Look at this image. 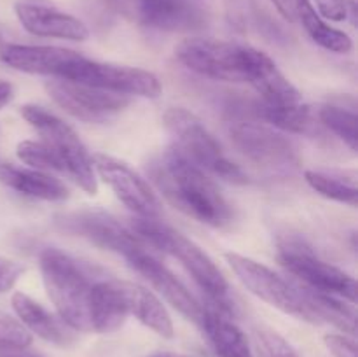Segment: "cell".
Returning a JSON list of instances; mask_svg holds the SVG:
<instances>
[{
  "label": "cell",
  "instance_id": "obj_1",
  "mask_svg": "<svg viewBox=\"0 0 358 357\" xmlns=\"http://www.w3.org/2000/svg\"><path fill=\"white\" fill-rule=\"evenodd\" d=\"M164 198L185 216L208 226H226L233 220V206L208 178L175 147L150 161L147 168Z\"/></svg>",
  "mask_w": 358,
  "mask_h": 357
},
{
  "label": "cell",
  "instance_id": "obj_2",
  "mask_svg": "<svg viewBox=\"0 0 358 357\" xmlns=\"http://www.w3.org/2000/svg\"><path fill=\"white\" fill-rule=\"evenodd\" d=\"M131 231L143 244L152 245V247L159 248V251L178 259L180 265L187 270L192 280L210 298L212 303L224 308L227 314L233 312L229 301H227L229 286H227L226 276L217 268L215 262L210 259V255L201 247H198L194 241L189 240L187 237L178 233L173 227L159 223L157 217H138V219H133Z\"/></svg>",
  "mask_w": 358,
  "mask_h": 357
},
{
  "label": "cell",
  "instance_id": "obj_3",
  "mask_svg": "<svg viewBox=\"0 0 358 357\" xmlns=\"http://www.w3.org/2000/svg\"><path fill=\"white\" fill-rule=\"evenodd\" d=\"M42 280L58 317L73 331L93 332L90 300L93 284L83 266L65 252L48 247L38 258Z\"/></svg>",
  "mask_w": 358,
  "mask_h": 357
},
{
  "label": "cell",
  "instance_id": "obj_4",
  "mask_svg": "<svg viewBox=\"0 0 358 357\" xmlns=\"http://www.w3.org/2000/svg\"><path fill=\"white\" fill-rule=\"evenodd\" d=\"M163 121L177 142L175 149L192 164L231 184H247V174L224 154L220 144L198 115L184 107H170L164 112Z\"/></svg>",
  "mask_w": 358,
  "mask_h": 357
},
{
  "label": "cell",
  "instance_id": "obj_5",
  "mask_svg": "<svg viewBox=\"0 0 358 357\" xmlns=\"http://www.w3.org/2000/svg\"><path fill=\"white\" fill-rule=\"evenodd\" d=\"M21 115L30 126L37 130L41 140L62 160L65 175H69L87 195H96L98 184L94 175L91 154L79 139L72 126L66 125L58 115L51 114L38 105H23Z\"/></svg>",
  "mask_w": 358,
  "mask_h": 357
},
{
  "label": "cell",
  "instance_id": "obj_6",
  "mask_svg": "<svg viewBox=\"0 0 358 357\" xmlns=\"http://www.w3.org/2000/svg\"><path fill=\"white\" fill-rule=\"evenodd\" d=\"M224 258L236 279L259 300L266 301L273 308H278L283 314L299 317L301 321L317 322V317L301 287L287 282L283 276H280L262 262L245 258L236 252H226Z\"/></svg>",
  "mask_w": 358,
  "mask_h": 357
},
{
  "label": "cell",
  "instance_id": "obj_7",
  "mask_svg": "<svg viewBox=\"0 0 358 357\" xmlns=\"http://www.w3.org/2000/svg\"><path fill=\"white\" fill-rule=\"evenodd\" d=\"M175 56L189 70L208 79L247 83L248 46L210 37H189L175 48Z\"/></svg>",
  "mask_w": 358,
  "mask_h": 357
},
{
  "label": "cell",
  "instance_id": "obj_8",
  "mask_svg": "<svg viewBox=\"0 0 358 357\" xmlns=\"http://www.w3.org/2000/svg\"><path fill=\"white\" fill-rule=\"evenodd\" d=\"M278 261L283 268L304 284L306 289L332 294L355 303L357 282L338 266L325 262L313 254L299 238H285L278 245Z\"/></svg>",
  "mask_w": 358,
  "mask_h": 357
},
{
  "label": "cell",
  "instance_id": "obj_9",
  "mask_svg": "<svg viewBox=\"0 0 358 357\" xmlns=\"http://www.w3.org/2000/svg\"><path fill=\"white\" fill-rule=\"evenodd\" d=\"M234 149L257 167L273 172H294L301 160L296 146L269 126L254 121H236L229 126Z\"/></svg>",
  "mask_w": 358,
  "mask_h": 357
},
{
  "label": "cell",
  "instance_id": "obj_10",
  "mask_svg": "<svg viewBox=\"0 0 358 357\" xmlns=\"http://www.w3.org/2000/svg\"><path fill=\"white\" fill-rule=\"evenodd\" d=\"M63 79L76 80L124 97L157 98L161 94L159 79L149 70L94 62L86 56H80V59L70 66Z\"/></svg>",
  "mask_w": 358,
  "mask_h": 357
},
{
  "label": "cell",
  "instance_id": "obj_11",
  "mask_svg": "<svg viewBox=\"0 0 358 357\" xmlns=\"http://www.w3.org/2000/svg\"><path fill=\"white\" fill-rule=\"evenodd\" d=\"M126 20L161 31H192L205 27V13L194 0H107Z\"/></svg>",
  "mask_w": 358,
  "mask_h": 357
},
{
  "label": "cell",
  "instance_id": "obj_12",
  "mask_svg": "<svg viewBox=\"0 0 358 357\" xmlns=\"http://www.w3.org/2000/svg\"><path fill=\"white\" fill-rule=\"evenodd\" d=\"M45 91L66 114L86 122L108 121L129 105V98L124 94H115L59 77L48 80Z\"/></svg>",
  "mask_w": 358,
  "mask_h": 357
},
{
  "label": "cell",
  "instance_id": "obj_13",
  "mask_svg": "<svg viewBox=\"0 0 358 357\" xmlns=\"http://www.w3.org/2000/svg\"><path fill=\"white\" fill-rule=\"evenodd\" d=\"M94 175L101 178L114 195L138 217H157L161 203L145 178L140 177L129 164L108 154L96 153L91 156Z\"/></svg>",
  "mask_w": 358,
  "mask_h": 357
},
{
  "label": "cell",
  "instance_id": "obj_14",
  "mask_svg": "<svg viewBox=\"0 0 358 357\" xmlns=\"http://www.w3.org/2000/svg\"><path fill=\"white\" fill-rule=\"evenodd\" d=\"M56 224L63 231L86 238L105 251L117 252L126 259L136 252L145 251V244L131 230L103 212L83 210V212L66 214L58 217Z\"/></svg>",
  "mask_w": 358,
  "mask_h": 357
},
{
  "label": "cell",
  "instance_id": "obj_15",
  "mask_svg": "<svg viewBox=\"0 0 358 357\" xmlns=\"http://www.w3.org/2000/svg\"><path fill=\"white\" fill-rule=\"evenodd\" d=\"M14 13L21 27L35 37L77 42H83L90 37V30L84 21L48 2L17 0L14 4Z\"/></svg>",
  "mask_w": 358,
  "mask_h": 357
},
{
  "label": "cell",
  "instance_id": "obj_16",
  "mask_svg": "<svg viewBox=\"0 0 358 357\" xmlns=\"http://www.w3.org/2000/svg\"><path fill=\"white\" fill-rule=\"evenodd\" d=\"M129 266L135 272H138L175 310L180 312L189 321L201 324L203 318V307L191 290L163 265L157 261L154 255H150L147 251H140L136 254L128 258Z\"/></svg>",
  "mask_w": 358,
  "mask_h": 357
},
{
  "label": "cell",
  "instance_id": "obj_17",
  "mask_svg": "<svg viewBox=\"0 0 358 357\" xmlns=\"http://www.w3.org/2000/svg\"><path fill=\"white\" fill-rule=\"evenodd\" d=\"M79 52L55 46L6 44L0 48V59L7 66L24 74L59 77L63 79L70 66L80 59Z\"/></svg>",
  "mask_w": 358,
  "mask_h": 357
},
{
  "label": "cell",
  "instance_id": "obj_18",
  "mask_svg": "<svg viewBox=\"0 0 358 357\" xmlns=\"http://www.w3.org/2000/svg\"><path fill=\"white\" fill-rule=\"evenodd\" d=\"M247 83L252 84L269 105H292L301 102L297 88L283 76L276 63L252 46H248L247 56Z\"/></svg>",
  "mask_w": 358,
  "mask_h": 357
},
{
  "label": "cell",
  "instance_id": "obj_19",
  "mask_svg": "<svg viewBox=\"0 0 358 357\" xmlns=\"http://www.w3.org/2000/svg\"><path fill=\"white\" fill-rule=\"evenodd\" d=\"M128 303L122 280H101L91 289L90 317L94 332H112L128 318Z\"/></svg>",
  "mask_w": 358,
  "mask_h": 357
},
{
  "label": "cell",
  "instance_id": "obj_20",
  "mask_svg": "<svg viewBox=\"0 0 358 357\" xmlns=\"http://www.w3.org/2000/svg\"><path fill=\"white\" fill-rule=\"evenodd\" d=\"M0 182L20 195L44 202H63L69 198V189L59 178L35 168H21L16 164H0Z\"/></svg>",
  "mask_w": 358,
  "mask_h": 357
},
{
  "label": "cell",
  "instance_id": "obj_21",
  "mask_svg": "<svg viewBox=\"0 0 358 357\" xmlns=\"http://www.w3.org/2000/svg\"><path fill=\"white\" fill-rule=\"evenodd\" d=\"M10 303H13V308L21 324L31 335H37L38 338L59 346H66L73 342L69 326L59 317H55L49 310H45L41 303L31 300L28 294L14 293L10 298Z\"/></svg>",
  "mask_w": 358,
  "mask_h": 357
},
{
  "label": "cell",
  "instance_id": "obj_22",
  "mask_svg": "<svg viewBox=\"0 0 358 357\" xmlns=\"http://www.w3.org/2000/svg\"><path fill=\"white\" fill-rule=\"evenodd\" d=\"M231 314L212 303L203 308L201 326L219 357H254L245 332L231 321Z\"/></svg>",
  "mask_w": 358,
  "mask_h": 357
},
{
  "label": "cell",
  "instance_id": "obj_23",
  "mask_svg": "<svg viewBox=\"0 0 358 357\" xmlns=\"http://www.w3.org/2000/svg\"><path fill=\"white\" fill-rule=\"evenodd\" d=\"M122 286H124L129 315H135V318H138L143 326L152 329L156 335L168 340L173 338V322H171L170 314L161 303L159 298L152 290L145 289L138 284L122 280Z\"/></svg>",
  "mask_w": 358,
  "mask_h": 357
},
{
  "label": "cell",
  "instance_id": "obj_24",
  "mask_svg": "<svg viewBox=\"0 0 358 357\" xmlns=\"http://www.w3.org/2000/svg\"><path fill=\"white\" fill-rule=\"evenodd\" d=\"M297 20L301 21L311 41L320 48L327 49L338 55H346L353 49V41L346 31L331 27L324 21V18L315 10L311 0H296Z\"/></svg>",
  "mask_w": 358,
  "mask_h": 357
},
{
  "label": "cell",
  "instance_id": "obj_25",
  "mask_svg": "<svg viewBox=\"0 0 358 357\" xmlns=\"http://www.w3.org/2000/svg\"><path fill=\"white\" fill-rule=\"evenodd\" d=\"M304 178L318 195L357 206L358 188L355 170H306Z\"/></svg>",
  "mask_w": 358,
  "mask_h": 357
},
{
  "label": "cell",
  "instance_id": "obj_26",
  "mask_svg": "<svg viewBox=\"0 0 358 357\" xmlns=\"http://www.w3.org/2000/svg\"><path fill=\"white\" fill-rule=\"evenodd\" d=\"M257 114L262 119L273 125L275 128L290 133H301L308 135L315 130V119L311 107L304 104L292 105H262L257 107Z\"/></svg>",
  "mask_w": 358,
  "mask_h": 357
},
{
  "label": "cell",
  "instance_id": "obj_27",
  "mask_svg": "<svg viewBox=\"0 0 358 357\" xmlns=\"http://www.w3.org/2000/svg\"><path fill=\"white\" fill-rule=\"evenodd\" d=\"M318 119H320L322 126L331 130L350 149H358V118L353 108L334 104L324 105L318 112Z\"/></svg>",
  "mask_w": 358,
  "mask_h": 357
},
{
  "label": "cell",
  "instance_id": "obj_28",
  "mask_svg": "<svg viewBox=\"0 0 358 357\" xmlns=\"http://www.w3.org/2000/svg\"><path fill=\"white\" fill-rule=\"evenodd\" d=\"M16 154L24 164L35 168V170L65 174L62 160L42 140H23L17 144Z\"/></svg>",
  "mask_w": 358,
  "mask_h": 357
},
{
  "label": "cell",
  "instance_id": "obj_29",
  "mask_svg": "<svg viewBox=\"0 0 358 357\" xmlns=\"http://www.w3.org/2000/svg\"><path fill=\"white\" fill-rule=\"evenodd\" d=\"M31 345V332L16 318L0 312V346H24Z\"/></svg>",
  "mask_w": 358,
  "mask_h": 357
},
{
  "label": "cell",
  "instance_id": "obj_30",
  "mask_svg": "<svg viewBox=\"0 0 358 357\" xmlns=\"http://www.w3.org/2000/svg\"><path fill=\"white\" fill-rule=\"evenodd\" d=\"M261 357H297L296 350L285 338L273 331H259L255 335Z\"/></svg>",
  "mask_w": 358,
  "mask_h": 357
},
{
  "label": "cell",
  "instance_id": "obj_31",
  "mask_svg": "<svg viewBox=\"0 0 358 357\" xmlns=\"http://www.w3.org/2000/svg\"><path fill=\"white\" fill-rule=\"evenodd\" d=\"M315 10L329 21H346L355 14V2L352 0H313Z\"/></svg>",
  "mask_w": 358,
  "mask_h": 357
},
{
  "label": "cell",
  "instance_id": "obj_32",
  "mask_svg": "<svg viewBox=\"0 0 358 357\" xmlns=\"http://www.w3.org/2000/svg\"><path fill=\"white\" fill-rule=\"evenodd\" d=\"M23 265L0 255V294L9 293V290L16 286V282L20 280V276L23 275Z\"/></svg>",
  "mask_w": 358,
  "mask_h": 357
},
{
  "label": "cell",
  "instance_id": "obj_33",
  "mask_svg": "<svg viewBox=\"0 0 358 357\" xmlns=\"http://www.w3.org/2000/svg\"><path fill=\"white\" fill-rule=\"evenodd\" d=\"M325 346L334 357H358L357 343L343 335H325Z\"/></svg>",
  "mask_w": 358,
  "mask_h": 357
},
{
  "label": "cell",
  "instance_id": "obj_34",
  "mask_svg": "<svg viewBox=\"0 0 358 357\" xmlns=\"http://www.w3.org/2000/svg\"><path fill=\"white\" fill-rule=\"evenodd\" d=\"M273 6L276 7L282 18H285L287 21L294 23L297 20V10H296V0H271Z\"/></svg>",
  "mask_w": 358,
  "mask_h": 357
},
{
  "label": "cell",
  "instance_id": "obj_35",
  "mask_svg": "<svg viewBox=\"0 0 358 357\" xmlns=\"http://www.w3.org/2000/svg\"><path fill=\"white\" fill-rule=\"evenodd\" d=\"M0 357H42L41 354L31 352L28 346L17 349V346H0Z\"/></svg>",
  "mask_w": 358,
  "mask_h": 357
},
{
  "label": "cell",
  "instance_id": "obj_36",
  "mask_svg": "<svg viewBox=\"0 0 358 357\" xmlns=\"http://www.w3.org/2000/svg\"><path fill=\"white\" fill-rule=\"evenodd\" d=\"M13 86L9 83H6V80H0V108H3L13 100Z\"/></svg>",
  "mask_w": 358,
  "mask_h": 357
},
{
  "label": "cell",
  "instance_id": "obj_37",
  "mask_svg": "<svg viewBox=\"0 0 358 357\" xmlns=\"http://www.w3.org/2000/svg\"><path fill=\"white\" fill-rule=\"evenodd\" d=\"M149 357H189V356H184V354H175V352H156Z\"/></svg>",
  "mask_w": 358,
  "mask_h": 357
}]
</instances>
